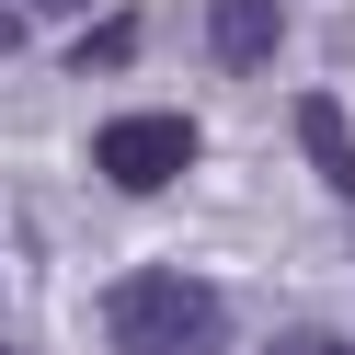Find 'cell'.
<instances>
[{
	"label": "cell",
	"mask_w": 355,
	"mask_h": 355,
	"mask_svg": "<svg viewBox=\"0 0 355 355\" xmlns=\"http://www.w3.org/2000/svg\"><path fill=\"white\" fill-rule=\"evenodd\" d=\"M103 344L115 355H230V298L207 275L138 263V275L103 286Z\"/></svg>",
	"instance_id": "obj_1"
},
{
	"label": "cell",
	"mask_w": 355,
	"mask_h": 355,
	"mask_svg": "<svg viewBox=\"0 0 355 355\" xmlns=\"http://www.w3.org/2000/svg\"><path fill=\"white\" fill-rule=\"evenodd\" d=\"M184 161H195V115H115V126L92 138V172H103L115 195H161Z\"/></svg>",
	"instance_id": "obj_2"
},
{
	"label": "cell",
	"mask_w": 355,
	"mask_h": 355,
	"mask_svg": "<svg viewBox=\"0 0 355 355\" xmlns=\"http://www.w3.org/2000/svg\"><path fill=\"white\" fill-rule=\"evenodd\" d=\"M286 35V0H207V58L218 69H263Z\"/></svg>",
	"instance_id": "obj_3"
},
{
	"label": "cell",
	"mask_w": 355,
	"mask_h": 355,
	"mask_svg": "<svg viewBox=\"0 0 355 355\" xmlns=\"http://www.w3.org/2000/svg\"><path fill=\"white\" fill-rule=\"evenodd\" d=\"M298 149H309V172H321L332 195H355V126H344V103H332V92L298 103Z\"/></svg>",
	"instance_id": "obj_4"
},
{
	"label": "cell",
	"mask_w": 355,
	"mask_h": 355,
	"mask_svg": "<svg viewBox=\"0 0 355 355\" xmlns=\"http://www.w3.org/2000/svg\"><path fill=\"white\" fill-rule=\"evenodd\" d=\"M126 58H138V12H103V24L69 46V69H80V80H103V69H126Z\"/></svg>",
	"instance_id": "obj_5"
},
{
	"label": "cell",
	"mask_w": 355,
	"mask_h": 355,
	"mask_svg": "<svg viewBox=\"0 0 355 355\" xmlns=\"http://www.w3.org/2000/svg\"><path fill=\"white\" fill-rule=\"evenodd\" d=\"M263 355H355L344 332H286V344H263Z\"/></svg>",
	"instance_id": "obj_6"
},
{
	"label": "cell",
	"mask_w": 355,
	"mask_h": 355,
	"mask_svg": "<svg viewBox=\"0 0 355 355\" xmlns=\"http://www.w3.org/2000/svg\"><path fill=\"white\" fill-rule=\"evenodd\" d=\"M0 46H24V0H0Z\"/></svg>",
	"instance_id": "obj_7"
},
{
	"label": "cell",
	"mask_w": 355,
	"mask_h": 355,
	"mask_svg": "<svg viewBox=\"0 0 355 355\" xmlns=\"http://www.w3.org/2000/svg\"><path fill=\"white\" fill-rule=\"evenodd\" d=\"M24 12H92V0H24Z\"/></svg>",
	"instance_id": "obj_8"
},
{
	"label": "cell",
	"mask_w": 355,
	"mask_h": 355,
	"mask_svg": "<svg viewBox=\"0 0 355 355\" xmlns=\"http://www.w3.org/2000/svg\"><path fill=\"white\" fill-rule=\"evenodd\" d=\"M0 355H12V344H0Z\"/></svg>",
	"instance_id": "obj_9"
}]
</instances>
